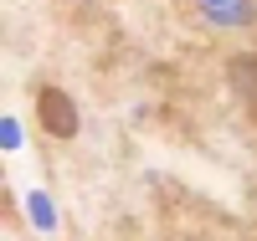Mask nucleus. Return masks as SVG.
Segmentation results:
<instances>
[{
	"mask_svg": "<svg viewBox=\"0 0 257 241\" xmlns=\"http://www.w3.org/2000/svg\"><path fill=\"white\" fill-rule=\"evenodd\" d=\"M36 118L52 139H72L77 134V103L62 93V87H41L36 93Z\"/></svg>",
	"mask_w": 257,
	"mask_h": 241,
	"instance_id": "nucleus-1",
	"label": "nucleus"
},
{
	"mask_svg": "<svg viewBox=\"0 0 257 241\" xmlns=\"http://www.w3.org/2000/svg\"><path fill=\"white\" fill-rule=\"evenodd\" d=\"M231 82L242 87V98L252 103V113H257V57H242V62H231Z\"/></svg>",
	"mask_w": 257,
	"mask_h": 241,
	"instance_id": "nucleus-2",
	"label": "nucleus"
}]
</instances>
